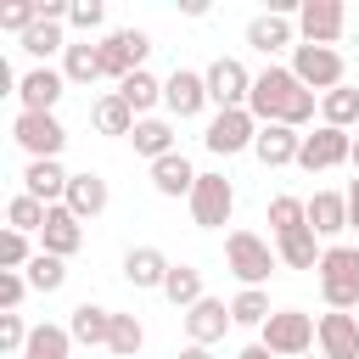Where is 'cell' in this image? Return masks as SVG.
Returning a JSON list of instances; mask_svg holds the SVG:
<instances>
[{"mask_svg": "<svg viewBox=\"0 0 359 359\" xmlns=\"http://www.w3.org/2000/svg\"><path fill=\"white\" fill-rule=\"evenodd\" d=\"M247 112H252L258 123H286V129H303V123L314 118V90H309L292 67L269 62L264 73H252V101H247Z\"/></svg>", "mask_w": 359, "mask_h": 359, "instance_id": "obj_1", "label": "cell"}, {"mask_svg": "<svg viewBox=\"0 0 359 359\" xmlns=\"http://www.w3.org/2000/svg\"><path fill=\"white\" fill-rule=\"evenodd\" d=\"M314 275H320V297H325V309H342V314H348V309L359 303V247L331 241Z\"/></svg>", "mask_w": 359, "mask_h": 359, "instance_id": "obj_2", "label": "cell"}, {"mask_svg": "<svg viewBox=\"0 0 359 359\" xmlns=\"http://www.w3.org/2000/svg\"><path fill=\"white\" fill-rule=\"evenodd\" d=\"M314 337H320V320L303 314V309H275V314L264 320V331H258V342H264L275 359H303V353H314Z\"/></svg>", "mask_w": 359, "mask_h": 359, "instance_id": "obj_3", "label": "cell"}, {"mask_svg": "<svg viewBox=\"0 0 359 359\" xmlns=\"http://www.w3.org/2000/svg\"><path fill=\"white\" fill-rule=\"evenodd\" d=\"M224 264H230V275L241 280V286H264L269 275H275V252H269V241L264 236H252V230H230L224 236Z\"/></svg>", "mask_w": 359, "mask_h": 359, "instance_id": "obj_4", "label": "cell"}, {"mask_svg": "<svg viewBox=\"0 0 359 359\" xmlns=\"http://www.w3.org/2000/svg\"><path fill=\"white\" fill-rule=\"evenodd\" d=\"M292 73H297L314 95H331V90L348 84V62H342L337 45H297V50H292Z\"/></svg>", "mask_w": 359, "mask_h": 359, "instance_id": "obj_5", "label": "cell"}, {"mask_svg": "<svg viewBox=\"0 0 359 359\" xmlns=\"http://www.w3.org/2000/svg\"><path fill=\"white\" fill-rule=\"evenodd\" d=\"M11 140L28 151V163H39V157H62L67 129H62L56 112H17V118H11Z\"/></svg>", "mask_w": 359, "mask_h": 359, "instance_id": "obj_6", "label": "cell"}, {"mask_svg": "<svg viewBox=\"0 0 359 359\" xmlns=\"http://www.w3.org/2000/svg\"><path fill=\"white\" fill-rule=\"evenodd\" d=\"M101 45V62H107V79H129V73H140L146 67V56H151V34L146 28H112L107 39H95Z\"/></svg>", "mask_w": 359, "mask_h": 359, "instance_id": "obj_7", "label": "cell"}, {"mask_svg": "<svg viewBox=\"0 0 359 359\" xmlns=\"http://www.w3.org/2000/svg\"><path fill=\"white\" fill-rule=\"evenodd\" d=\"M258 129H264V123H258L247 107H236V112H213V118H208V135H202V146H208L213 157H236V151H252Z\"/></svg>", "mask_w": 359, "mask_h": 359, "instance_id": "obj_8", "label": "cell"}, {"mask_svg": "<svg viewBox=\"0 0 359 359\" xmlns=\"http://www.w3.org/2000/svg\"><path fill=\"white\" fill-rule=\"evenodd\" d=\"M236 213V185L224 174H196V191H191V219L202 230H224Z\"/></svg>", "mask_w": 359, "mask_h": 359, "instance_id": "obj_9", "label": "cell"}, {"mask_svg": "<svg viewBox=\"0 0 359 359\" xmlns=\"http://www.w3.org/2000/svg\"><path fill=\"white\" fill-rule=\"evenodd\" d=\"M208 101H213L219 112H236V107H247V101H252V73H247L236 56H219V62H208Z\"/></svg>", "mask_w": 359, "mask_h": 359, "instance_id": "obj_10", "label": "cell"}, {"mask_svg": "<svg viewBox=\"0 0 359 359\" xmlns=\"http://www.w3.org/2000/svg\"><path fill=\"white\" fill-rule=\"evenodd\" d=\"M297 34H303V45H337L348 34V11L337 0H303L297 6Z\"/></svg>", "mask_w": 359, "mask_h": 359, "instance_id": "obj_11", "label": "cell"}, {"mask_svg": "<svg viewBox=\"0 0 359 359\" xmlns=\"http://www.w3.org/2000/svg\"><path fill=\"white\" fill-rule=\"evenodd\" d=\"M348 157H353V135H348V129H331V123H320L314 135H303L297 168L320 174V168H337V163H348Z\"/></svg>", "mask_w": 359, "mask_h": 359, "instance_id": "obj_12", "label": "cell"}, {"mask_svg": "<svg viewBox=\"0 0 359 359\" xmlns=\"http://www.w3.org/2000/svg\"><path fill=\"white\" fill-rule=\"evenodd\" d=\"M163 107H168L174 118H196L202 107H213V101H208V73L174 67V73L163 79Z\"/></svg>", "mask_w": 359, "mask_h": 359, "instance_id": "obj_13", "label": "cell"}, {"mask_svg": "<svg viewBox=\"0 0 359 359\" xmlns=\"http://www.w3.org/2000/svg\"><path fill=\"white\" fill-rule=\"evenodd\" d=\"M84 247V219L67 208V202H56L50 213H45V230H39V252H56V258H73Z\"/></svg>", "mask_w": 359, "mask_h": 359, "instance_id": "obj_14", "label": "cell"}, {"mask_svg": "<svg viewBox=\"0 0 359 359\" xmlns=\"http://www.w3.org/2000/svg\"><path fill=\"white\" fill-rule=\"evenodd\" d=\"M230 325H236V320H230V303H224V297H202L196 309H185V342H196V348L224 342Z\"/></svg>", "mask_w": 359, "mask_h": 359, "instance_id": "obj_15", "label": "cell"}, {"mask_svg": "<svg viewBox=\"0 0 359 359\" xmlns=\"http://www.w3.org/2000/svg\"><path fill=\"white\" fill-rule=\"evenodd\" d=\"M314 348H320L325 359H359V314H342V309L320 314V337H314Z\"/></svg>", "mask_w": 359, "mask_h": 359, "instance_id": "obj_16", "label": "cell"}, {"mask_svg": "<svg viewBox=\"0 0 359 359\" xmlns=\"http://www.w3.org/2000/svg\"><path fill=\"white\" fill-rule=\"evenodd\" d=\"M247 45L252 50H264V56H275V50H297L303 39H297V17H280V11H258L252 22H247Z\"/></svg>", "mask_w": 359, "mask_h": 359, "instance_id": "obj_17", "label": "cell"}, {"mask_svg": "<svg viewBox=\"0 0 359 359\" xmlns=\"http://www.w3.org/2000/svg\"><path fill=\"white\" fill-rule=\"evenodd\" d=\"M62 90H67V79H62L56 67H28V73L17 79V101H22V112H56Z\"/></svg>", "mask_w": 359, "mask_h": 359, "instance_id": "obj_18", "label": "cell"}, {"mask_svg": "<svg viewBox=\"0 0 359 359\" xmlns=\"http://www.w3.org/2000/svg\"><path fill=\"white\" fill-rule=\"evenodd\" d=\"M297 151H303V129H286V123H264L252 140V157L264 168H286V163H297Z\"/></svg>", "mask_w": 359, "mask_h": 359, "instance_id": "obj_19", "label": "cell"}, {"mask_svg": "<svg viewBox=\"0 0 359 359\" xmlns=\"http://www.w3.org/2000/svg\"><path fill=\"white\" fill-rule=\"evenodd\" d=\"M67 180H73V174H67L56 157H39V163H28V168H22V191H28V196H39L45 208L67 202Z\"/></svg>", "mask_w": 359, "mask_h": 359, "instance_id": "obj_20", "label": "cell"}, {"mask_svg": "<svg viewBox=\"0 0 359 359\" xmlns=\"http://www.w3.org/2000/svg\"><path fill=\"white\" fill-rule=\"evenodd\" d=\"M309 230L320 241H337L348 230V191H314L309 196Z\"/></svg>", "mask_w": 359, "mask_h": 359, "instance_id": "obj_21", "label": "cell"}, {"mask_svg": "<svg viewBox=\"0 0 359 359\" xmlns=\"http://www.w3.org/2000/svg\"><path fill=\"white\" fill-rule=\"evenodd\" d=\"M151 191H157V196H185V202H191V191H196V168H191V157H185V151L157 157V163H151Z\"/></svg>", "mask_w": 359, "mask_h": 359, "instance_id": "obj_22", "label": "cell"}, {"mask_svg": "<svg viewBox=\"0 0 359 359\" xmlns=\"http://www.w3.org/2000/svg\"><path fill=\"white\" fill-rule=\"evenodd\" d=\"M168 269H174V264L163 258V247H129V252H123V280H129V286H140V292H151V286L163 292Z\"/></svg>", "mask_w": 359, "mask_h": 359, "instance_id": "obj_23", "label": "cell"}, {"mask_svg": "<svg viewBox=\"0 0 359 359\" xmlns=\"http://www.w3.org/2000/svg\"><path fill=\"white\" fill-rule=\"evenodd\" d=\"M67 208H73L79 219H101V213H107V180H101L95 168L73 174V180H67Z\"/></svg>", "mask_w": 359, "mask_h": 359, "instance_id": "obj_24", "label": "cell"}, {"mask_svg": "<svg viewBox=\"0 0 359 359\" xmlns=\"http://www.w3.org/2000/svg\"><path fill=\"white\" fill-rule=\"evenodd\" d=\"M67 331H73V342L107 348V342H112V309H101V303H79V309L67 314Z\"/></svg>", "mask_w": 359, "mask_h": 359, "instance_id": "obj_25", "label": "cell"}, {"mask_svg": "<svg viewBox=\"0 0 359 359\" xmlns=\"http://www.w3.org/2000/svg\"><path fill=\"white\" fill-rule=\"evenodd\" d=\"M62 79H67V84H95V79H107L101 45H90V39L67 45V50H62Z\"/></svg>", "mask_w": 359, "mask_h": 359, "instance_id": "obj_26", "label": "cell"}, {"mask_svg": "<svg viewBox=\"0 0 359 359\" xmlns=\"http://www.w3.org/2000/svg\"><path fill=\"white\" fill-rule=\"evenodd\" d=\"M275 258H280L286 269H320L325 247H320V236L303 224V230H292V236H280V241H275Z\"/></svg>", "mask_w": 359, "mask_h": 359, "instance_id": "obj_27", "label": "cell"}, {"mask_svg": "<svg viewBox=\"0 0 359 359\" xmlns=\"http://www.w3.org/2000/svg\"><path fill=\"white\" fill-rule=\"evenodd\" d=\"M90 123H95L101 135H135V123H140V118H135V112H129V101L112 90V95H101V101L90 107Z\"/></svg>", "mask_w": 359, "mask_h": 359, "instance_id": "obj_28", "label": "cell"}, {"mask_svg": "<svg viewBox=\"0 0 359 359\" xmlns=\"http://www.w3.org/2000/svg\"><path fill=\"white\" fill-rule=\"evenodd\" d=\"M129 140H135V151H140V157H151V163H157V157H168V151H180V146H174V123H168V118H140Z\"/></svg>", "mask_w": 359, "mask_h": 359, "instance_id": "obj_29", "label": "cell"}, {"mask_svg": "<svg viewBox=\"0 0 359 359\" xmlns=\"http://www.w3.org/2000/svg\"><path fill=\"white\" fill-rule=\"evenodd\" d=\"M163 297H168L180 314H185V309H196V303L208 297V292H202V269H191V264H174V269H168V280H163Z\"/></svg>", "mask_w": 359, "mask_h": 359, "instance_id": "obj_30", "label": "cell"}, {"mask_svg": "<svg viewBox=\"0 0 359 359\" xmlns=\"http://www.w3.org/2000/svg\"><path fill=\"white\" fill-rule=\"evenodd\" d=\"M118 95L129 101V112H135V118H151V107L163 101V79H151V73L140 67V73H129V79L118 84Z\"/></svg>", "mask_w": 359, "mask_h": 359, "instance_id": "obj_31", "label": "cell"}, {"mask_svg": "<svg viewBox=\"0 0 359 359\" xmlns=\"http://www.w3.org/2000/svg\"><path fill=\"white\" fill-rule=\"evenodd\" d=\"M17 45H22V50H28V56H34L39 67H45V56H56V50H67V34H62V22H50V17H39V22H34V28H28V34L17 39Z\"/></svg>", "mask_w": 359, "mask_h": 359, "instance_id": "obj_32", "label": "cell"}, {"mask_svg": "<svg viewBox=\"0 0 359 359\" xmlns=\"http://www.w3.org/2000/svg\"><path fill=\"white\" fill-rule=\"evenodd\" d=\"M320 123H331V129H353V123H359V90L342 84V90L320 95Z\"/></svg>", "mask_w": 359, "mask_h": 359, "instance_id": "obj_33", "label": "cell"}, {"mask_svg": "<svg viewBox=\"0 0 359 359\" xmlns=\"http://www.w3.org/2000/svg\"><path fill=\"white\" fill-rule=\"evenodd\" d=\"M45 213H50V208H45L39 196H28V191H17V196L6 202V230H22V236L34 230V236H39V230H45Z\"/></svg>", "mask_w": 359, "mask_h": 359, "instance_id": "obj_34", "label": "cell"}, {"mask_svg": "<svg viewBox=\"0 0 359 359\" xmlns=\"http://www.w3.org/2000/svg\"><path fill=\"white\" fill-rule=\"evenodd\" d=\"M269 314H275V309H269V292H264V286H241V292L230 297V320H236V325H258V331H264Z\"/></svg>", "mask_w": 359, "mask_h": 359, "instance_id": "obj_35", "label": "cell"}, {"mask_svg": "<svg viewBox=\"0 0 359 359\" xmlns=\"http://www.w3.org/2000/svg\"><path fill=\"white\" fill-rule=\"evenodd\" d=\"M67 348H73V331L67 325H34L22 359H67Z\"/></svg>", "mask_w": 359, "mask_h": 359, "instance_id": "obj_36", "label": "cell"}, {"mask_svg": "<svg viewBox=\"0 0 359 359\" xmlns=\"http://www.w3.org/2000/svg\"><path fill=\"white\" fill-rule=\"evenodd\" d=\"M303 224H309V202L303 196H269V230H275V241L292 236V230H303Z\"/></svg>", "mask_w": 359, "mask_h": 359, "instance_id": "obj_37", "label": "cell"}, {"mask_svg": "<svg viewBox=\"0 0 359 359\" xmlns=\"http://www.w3.org/2000/svg\"><path fill=\"white\" fill-rule=\"evenodd\" d=\"M22 275H28L34 292H62V286H67V258H56V252H34V264H28Z\"/></svg>", "mask_w": 359, "mask_h": 359, "instance_id": "obj_38", "label": "cell"}, {"mask_svg": "<svg viewBox=\"0 0 359 359\" xmlns=\"http://www.w3.org/2000/svg\"><path fill=\"white\" fill-rule=\"evenodd\" d=\"M140 342H146L140 320H135V314H112V342H107V348H112L118 359H135V353H140Z\"/></svg>", "mask_w": 359, "mask_h": 359, "instance_id": "obj_39", "label": "cell"}, {"mask_svg": "<svg viewBox=\"0 0 359 359\" xmlns=\"http://www.w3.org/2000/svg\"><path fill=\"white\" fill-rule=\"evenodd\" d=\"M28 264H34L28 236H22V230H6V236H0V269H28Z\"/></svg>", "mask_w": 359, "mask_h": 359, "instance_id": "obj_40", "label": "cell"}, {"mask_svg": "<svg viewBox=\"0 0 359 359\" xmlns=\"http://www.w3.org/2000/svg\"><path fill=\"white\" fill-rule=\"evenodd\" d=\"M34 22H39V6H34V0H11V6H0V28H11L17 39H22Z\"/></svg>", "mask_w": 359, "mask_h": 359, "instance_id": "obj_41", "label": "cell"}, {"mask_svg": "<svg viewBox=\"0 0 359 359\" xmlns=\"http://www.w3.org/2000/svg\"><path fill=\"white\" fill-rule=\"evenodd\" d=\"M28 292H34V286H28L22 269H0V314H17V303H22Z\"/></svg>", "mask_w": 359, "mask_h": 359, "instance_id": "obj_42", "label": "cell"}, {"mask_svg": "<svg viewBox=\"0 0 359 359\" xmlns=\"http://www.w3.org/2000/svg\"><path fill=\"white\" fill-rule=\"evenodd\" d=\"M28 337H34V325H28L22 314H0V348H6V353H22Z\"/></svg>", "mask_w": 359, "mask_h": 359, "instance_id": "obj_43", "label": "cell"}, {"mask_svg": "<svg viewBox=\"0 0 359 359\" xmlns=\"http://www.w3.org/2000/svg\"><path fill=\"white\" fill-rule=\"evenodd\" d=\"M101 17H107V6H101V0H73V11H67V22H73V28H84V34H95V28H101Z\"/></svg>", "mask_w": 359, "mask_h": 359, "instance_id": "obj_44", "label": "cell"}, {"mask_svg": "<svg viewBox=\"0 0 359 359\" xmlns=\"http://www.w3.org/2000/svg\"><path fill=\"white\" fill-rule=\"evenodd\" d=\"M348 230H359V180H348Z\"/></svg>", "mask_w": 359, "mask_h": 359, "instance_id": "obj_45", "label": "cell"}, {"mask_svg": "<svg viewBox=\"0 0 359 359\" xmlns=\"http://www.w3.org/2000/svg\"><path fill=\"white\" fill-rule=\"evenodd\" d=\"M174 359H213V348H196V342H185V348H180Z\"/></svg>", "mask_w": 359, "mask_h": 359, "instance_id": "obj_46", "label": "cell"}, {"mask_svg": "<svg viewBox=\"0 0 359 359\" xmlns=\"http://www.w3.org/2000/svg\"><path fill=\"white\" fill-rule=\"evenodd\" d=\"M236 359H275V353H269V348H264V342H247V348H241V353H236Z\"/></svg>", "mask_w": 359, "mask_h": 359, "instance_id": "obj_47", "label": "cell"}, {"mask_svg": "<svg viewBox=\"0 0 359 359\" xmlns=\"http://www.w3.org/2000/svg\"><path fill=\"white\" fill-rule=\"evenodd\" d=\"M348 168H353V180H359V135H353V157H348Z\"/></svg>", "mask_w": 359, "mask_h": 359, "instance_id": "obj_48", "label": "cell"}, {"mask_svg": "<svg viewBox=\"0 0 359 359\" xmlns=\"http://www.w3.org/2000/svg\"><path fill=\"white\" fill-rule=\"evenodd\" d=\"M303 359H325V353H303Z\"/></svg>", "mask_w": 359, "mask_h": 359, "instance_id": "obj_49", "label": "cell"}]
</instances>
